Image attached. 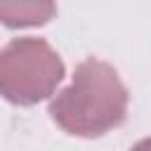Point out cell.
I'll list each match as a JSON object with an SVG mask.
<instances>
[{
  "mask_svg": "<svg viewBox=\"0 0 151 151\" xmlns=\"http://www.w3.org/2000/svg\"><path fill=\"white\" fill-rule=\"evenodd\" d=\"M57 14V0H0V24L9 28L42 26Z\"/></svg>",
  "mask_w": 151,
  "mask_h": 151,
  "instance_id": "obj_3",
  "label": "cell"
},
{
  "mask_svg": "<svg viewBox=\"0 0 151 151\" xmlns=\"http://www.w3.org/2000/svg\"><path fill=\"white\" fill-rule=\"evenodd\" d=\"M130 151H151V137H149V139H142V142L134 144Z\"/></svg>",
  "mask_w": 151,
  "mask_h": 151,
  "instance_id": "obj_4",
  "label": "cell"
},
{
  "mask_svg": "<svg viewBox=\"0 0 151 151\" xmlns=\"http://www.w3.org/2000/svg\"><path fill=\"white\" fill-rule=\"evenodd\" d=\"M127 113V90L116 68L101 59L78 64L73 80L50 101L52 120L68 134L99 137L118 127Z\"/></svg>",
  "mask_w": 151,
  "mask_h": 151,
  "instance_id": "obj_1",
  "label": "cell"
},
{
  "mask_svg": "<svg viewBox=\"0 0 151 151\" xmlns=\"http://www.w3.org/2000/svg\"><path fill=\"white\" fill-rule=\"evenodd\" d=\"M64 78V61L42 38H14L0 50V94L19 106L47 99Z\"/></svg>",
  "mask_w": 151,
  "mask_h": 151,
  "instance_id": "obj_2",
  "label": "cell"
}]
</instances>
